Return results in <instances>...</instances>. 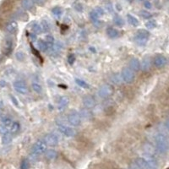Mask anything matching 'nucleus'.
<instances>
[{
	"mask_svg": "<svg viewBox=\"0 0 169 169\" xmlns=\"http://www.w3.org/2000/svg\"><path fill=\"white\" fill-rule=\"evenodd\" d=\"M155 148L157 151L161 154H166L168 151V140L165 134L160 133L155 135Z\"/></svg>",
	"mask_w": 169,
	"mask_h": 169,
	"instance_id": "obj_1",
	"label": "nucleus"
},
{
	"mask_svg": "<svg viewBox=\"0 0 169 169\" xmlns=\"http://www.w3.org/2000/svg\"><path fill=\"white\" fill-rule=\"evenodd\" d=\"M47 144L45 143L43 140H38L31 148V154L38 156L39 155L45 153V151H47Z\"/></svg>",
	"mask_w": 169,
	"mask_h": 169,
	"instance_id": "obj_2",
	"label": "nucleus"
},
{
	"mask_svg": "<svg viewBox=\"0 0 169 169\" xmlns=\"http://www.w3.org/2000/svg\"><path fill=\"white\" fill-rule=\"evenodd\" d=\"M120 75H121L122 81H124V83H126V84H131V83H133L135 81V72L128 67L124 68L122 69Z\"/></svg>",
	"mask_w": 169,
	"mask_h": 169,
	"instance_id": "obj_3",
	"label": "nucleus"
},
{
	"mask_svg": "<svg viewBox=\"0 0 169 169\" xmlns=\"http://www.w3.org/2000/svg\"><path fill=\"white\" fill-rule=\"evenodd\" d=\"M114 93V88L109 84L101 85L98 90V95L101 98H109Z\"/></svg>",
	"mask_w": 169,
	"mask_h": 169,
	"instance_id": "obj_4",
	"label": "nucleus"
},
{
	"mask_svg": "<svg viewBox=\"0 0 169 169\" xmlns=\"http://www.w3.org/2000/svg\"><path fill=\"white\" fill-rule=\"evenodd\" d=\"M57 129L62 135H64L66 137H74L77 135L78 131L75 128L72 127H69L64 124H57Z\"/></svg>",
	"mask_w": 169,
	"mask_h": 169,
	"instance_id": "obj_5",
	"label": "nucleus"
},
{
	"mask_svg": "<svg viewBox=\"0 0 169 169\" xmlns=\"http://www.w3.org/2000/svg\"><path fill=\"white\" fill-rule=\"evenodd\" d=\"M149 37H150V32L148 30L141 29V30H139L135 35V41L140 46H144L147 42Z\"/></svg>",
	"mask_w": 169,
	"mask_h": 169,
	"instance_id": "obj_6",
	"label": "nucleus"
},
{
	"mask_svg": "<svg viewBox=\"0 0 169 169\" xmlns=\"http://www.w3.org/2000/svg\"><path fill=\"white\" fill-rule=\"evenodd\" d=\"M67 120L69 124L72 126L77 127L81 124V117L80 113L76 111L70 112L67 116Z\"/></svg>",
	"mask_w": 169,
	"mask_h": 169,
	"instance_id": "obj_7",
	"label": "nucleus"
},
{
	"mask_svg": "<svg viewBox=\"0 0 169 169\" xmlns=\"http://www.w3.org/2000/svg\"><path fill=\"white\" fill-rule=\"evenodd\" d=\"M13 87L16 92L21 95H26L28 93V87H27L26 83L22 80H17L14 81Z\"/></svg>",
	"mask_w": 169,
	"mask_h": 169,
	"instance_id": "obj_8",
	"label": "nucleus"
},
{
	"mask_svg": "<svg viewBox=\"0 0 169 169\" xmlns=\"http://www.w3.org/2000/svg\"><path fill=\"white\" fill-rule=\"evenodd\" d=\"M43 140L45 143L47 144V145L51 146V147H54V146H57L58 145V137L57 135L53 134V133H49L44 136Z\"/></svg>",
	"mask_w": 169,
	"mask_h": 169,
	"instance_id": "obj_9",
	"label": "nucleus"
},
{
	"mask_svg": "<svg viewBox=\"0 0 169 169\" xmlns=\"http://www.w3.org/2000/svg\"><path fill=\"white\" fill-rule=\"evenodd\" d=\"M83 105L85 108L87 109H92L96 107V101L94 96H92L91 95H86L83 97Z\"/></svg>",
	"mask_w": 169,
	"mask_h": 169,
	"instance_id": "obj_10",
	"label": "nucleus"
},
{
	"mask_svg": "<svg viewBox=\"0 0 169 169\" xmlns=\"http://www.w3.org/2000/svg\"><path fill=\"white\" fill-rule=\"evenodd\" d=\"M167 64V59L165 56L159 55L157 57H155L154 59V65L157 69H162V68L165 67Z\"/></svg>",
	"mask_w": 169,
	"mask_h": 169,
	"instance_id": "obj_11",
	"label": "nucleus"
},
{
	"mask_svg": "<svg viewBox=\"0 0 169 169\" xmlns=\"http://www.w3.org/2000/svg\"><path fill=\"white\" fill-rule=\"evenodd\" d=\"M69 103V98L66 96H63L59 98V100L57 101V108L59 111H63L65 108H67V106Z\"/></svg>",
	"mask_w": 169,
	"mask_h": 169,
	"instance_id": "obj_12",
	"label": "nucleus"
},
{
	"mask_svg": "<svg viewBox=\"0 0 169 169\" xmlns=\"http://www.w3.org/2000/svg\"><path fill=\"white\" fill-rule=\"evenodd\" d=\"M80 115H81V119H84V120H91L93 118V113L91 111V109H87V108H82L80 111Z\"/></svg>",
	"mask_w": 169,
	"mask_h": 169,
	"instance_id": "obj_13",
	"label": "nucleus"
},
{
	"mask_svg": "<svg viewBox=\"0 0 169 169\" xmlns=\"http://www.w3.org/2000/svg\"><path fill=\"white\" fill-rule=\"evenodd\" d=\"M135 164L137 165L139 168L140 169H156V168H153L151 167H150L148 165V163L146 162L145 158H142V157H139L135 160Z\"/></svg>",
	"mask_w": 169,
	"mask_h": 169,
	"instance_id": "obj_14",
	"label": "nucleus"
},
{
	"mask_svg": "<svg viewBox=\"0 0 169 169\" xmlns=\"http://www.w3.org/2000/svg\"><path fill=\"white\" fill-rule=\"evenodd\" d=\"M129 69H131L132 70L134 71V72H138L140 69V62L138 58H136V57H134V58H132L129 61Z\"/></svg>",
	"mask_w": 169,
	"mask_h": 169,
	"instance_id": "obj_15",
	"label": "nucleus"
},
{
	"mask_svg": "<svg viewBox=\"0 0 169 169\" xmlns=\"http://www.w3.org/2000/svg\"><path fill=\"white\" fill-rule=\"evenodd\" d=\"M151 67V61L150 57H145L143 59L142 63H140V69L145 72L150 70Z\"/></svg>",
	"mask_w": 169,
	"mask_h": 169,
	"instance_id": "obj_16",
	"label": "nucleus"
},
{
	"mask_svg": "<svg viewBox=\"0 0 169 169\" xmlns=\"http://www.w3.org/2000/svg\"><path fill=\"white\" fill-rule=\"evenodd\" d=\"M18 29V24L15 20H12L9 23L7 24L6 26V30L9 33H14Z\"/></svg>",
	"mask_w": 169,
	"mask_h": 169,
	"instance_id": "obj_17",
	"label": "nucleus"
},
{
	"mask_svg": "<svg viewBox=\"0 0 169 169\" xmlns=\"http://www.w3.org/2000/svg\"><path fill=\"white\" fill-rule=\"evenodd\" d=\"M45 156L47 160H50V161H53V160H55L57 158V152L55 151V150H53V149H49L45 151Z\"/></svg>",
	"mask_w": 169,
	"mask_h": 169,
	"instance_id": "obj_18",
	"label": "nucleus"
},
{
	"mask_svg": "<svg viewBox=\"0 0 169 169\" xmlns=\"http://www.w3.org/2000/svg\"><path fill=\"white\" fill-rule=\"evenodd\" d=\"M90 19H91V22L93 23L95 26H99L101 25V21L99 20V16L96 14L94 10H92L91 13H90Z\"/></svg>",
	"mask_w": 169,
	"mask_h": 169,
	"instance_id": "obj_19",
	"label": "nucleus"
},
{
	"mask_svg": "<svg viewBox=\"0 0 169 169\" xmlns=\"http://www.w3.org/2000/svg\"><path fill=\"white\" fill-rule=\"evenodd\" d=\"M107 34H108V37H110V38H112V39L119 37V31L117 29L113 28V27H109V28H108L107 29Z\"/></svg>",
	"mask_w": 169,
	"mask_h": 169,
	"instance_id": "obj_20",
	"label": "nucleus"
},
{
	"mask_svg": "<svg viewBox=\"0 0 169 169\" xmlns=\"http://www.w3.org/2000/svg\"><path fill=\"white\" fill-rule=\"evenodd\" d=\"M21 6L24 10H30L34 7L33 0H22L21 1Z\"/></svg>",
	"mask_w": 169,
	"mask_h": 169,
	"instance_id": "obj_21",
	"label": "nucleus"
},
{
	"mask_svg": "<svg viewBox=\"0 0 169 169\" xmlns=\"http://www.w3.org/2000/svg\"><path fill=\"white\" fill-rule=\"evenodd\" d=\"M12 47H13L12 39H10V37H8L5 39V41H4V51H5V53H10L11 50H12Z\"/></svg>",
	"mask_w": 169,
	"mask_h": 169,
	"instance_id": "obj_22",
	"label": "nucleus"
},
{
	"mask_svg": "<svg viewBox=\"0 0 169 169\" xmlns=\"http://www.w3.org/2000/svg\"><path fill=\"white\" fill-rule=\"evenodd\" d=\"M144 150H145V153L147 155H151V156H154V154H155V149L154 148V146H152L151 144H145V146H144Z\"/></svg>",
	"mask_w": 169,
	"mask_h": 169,
	"instance_id": "obj_23",
	"label": "nucleus"
},
{
	"mask_svg": "<svg viewBox=\"0 0 169 169\" xmlns=\"http://www.w3.org/2000/svg\"><path fill=\"white\" fill-rule=\"evenodd\" d=\"M12 134L10 132H8L6 134L3 135V137H2V143L3 145H9L12 142Z\"/></svg>",
	"mask_w": 169,
	"mask_h": 169,
	"instance_id": "obj_24",
	"label": "nucleus"
},
{
	"mask_svg": "<svg viewBox=\"0 0 169 169\" xmlns=\"http://www.w3.org/2000/svg\"><path fill=\"white\" fill-rule=\"evenodd\" d=\"M20 124L18 123V122H15L14 121L13 123H12V124L10 125V132L13 135V134H16V133H18L19 132V130H20Z\"/></svg>",
	"mask_w": 169,
	"mask_h": 169,
	"instance_id": "obj_25",
	"label": "nucleus"
},
{
	"mask_svg": "<svg viewBox=\"0 0 169 169\" xmlns=\"http://www.w3.org/2000/svg\"><path fill=\"white\" fill-rule=\"evenodd\" d=\"M127 19H128V23L130 24L133 26H139V20L137 18H135L134 15H132L130 14H128L127 15Z\"/></svg>",
	"mask_w": 169,
	"mask_h": 169,
	"instance_id": "obj_26",
	"label": "nucleus"
},
{
	"mask_svg": "<svg viewBox=\"0 0 169 169\" xmlns=\"http://www.w3.org/2000/svg\"><path fill=\"white\" fill-rule=\"evenodd\" d=\"M45 42L47 44V48L48 49H51L53 46L54 45V37L52 36V35H47V37H45Z\"/></svg>",
	"mask_w": 169,
	"mask_h": 169,
	"instance_id": "obj_27",
	"label": "nucleus"
},
{
	"mask_svg": "<svg viewBox=\"0 0 169 169\" xmlns=\"http://www.w3.org/2000/svg\"><path fill=\"white\" fill-rule=\"evenodd\" d=\"M31 88L35 92H37V94H41L42 92V86L38 82H33L31 84Z\"/></svg>",
	"mask_w": 169,
	"mask_h": 169,
	"instance_id": "obj_28",
	"label": "nucleus"
},
{
	"mask_svg": "<svg viewBox=\"0 0 169 169\" xmlns=\"http://www.w3.org/2000/svg\"><path fill=\"white\" fill-rule=\"evenodd\" d=\"M30 29L32 30L33 34H40L42 30H41V27L39 24L37 23H33L30 26Z\"/></svg>",
	"mask_w": 169,
	"mask_h": 169,
	"instance_id": "obj_29",
	"label": "nucleus"
},
{
	"mask_svg": "<svg viewBox=\"0 0 169 169\" xmlns=\"http://www.w3.org/2000/svg\"><path fill=\"white\" fill-rule=\"evenodd\" d=\"M111 81H112V83L115 84H121L122 81H122L121 75L118 74H113V75L111 77Z\"/></svg>",
	"mask_w": 169,
	"mask_h": 169,
	"instance_id": "obj_30",
	"label": "nucleus"
},
{
	"mask_svg": "<svg viewBox=\"0 0 169 169\" xmlns=\"http://www.w3.org/2000/svg\"><path fill=\"white\" fill-rule=\"evenodd\" d=\"M41 27L42 31H44V32H48L50 30V25L47 20H43L41 22Z\"/></svg>",
	"mask_w": 169,
	"mask_h": 169,
	"instance_id": "obj_31",
	"label": "nucleus"
},
{
	"mask_svg": "<svg viewBox=\"0 0 169 169\" xmlns=\"http://www.w3.org/2000/svg\"><path fill=\"white\" fill-rule=\"evenodd\" d=\"M75 83L81 88H84V89H89L90 88V85L85 81H84L83 80H81V79H76L75 80Z\"/></svg>",
	"mask_w": 169,
	"mask_h": 169,
	"instance_id": "obj_32",
	"label": "nucleus"
},
{
	"mask_svg": "<svg viewBox=\"0 0 169 169\" xmlns=\"http://www.w3.org/2000/svg\"><path fill=\"white\" fill-rule=\"evenodd\" d=\"M37 45H38V48H39V50L41 51V52H46V51L48 49V48H47V44H46V42H45V41L44 40L39 41H38V43H37Z\"/></svg>",
	"mask_w": 169,
	"mask_h": 169,
	"instance_id": "obj_33",
	"label": "nucleus"
},
{
	"mask_svg": "<svg viewBox=\"0 0 169 169\" xmlns=\"http://www.w3.org/2000/svg\"><path fill=\"white\" fill-rule=\"evenodd\" d=\"M12 123H13L12 119H11L10 118H9V117H4V118H2V124H3V125H5L7 128H9V130H10V125L12 124Z\"/></svg>",
	"mask_w": 169,
	"mask_h": 169,
	"instance_id": "obj_34",
	"label": "nucleus"
},
{
	"mask_svg": "<svg viewBox=\"0 0 169 169\" xmlns=\"http://www.w3.org/2000/svg\"><path fill=\"white\" fill-rule=\"evenodd\" d=\"M145 26L148 30H153L154 28L156 26V22L154 20H149L146 23H145Z\"/></svg>",
	"mask_w": 169,
	"mask_h": 169,
	"instance_id": "obj_35",
	"label": "nucleus"
},
{
	"mask_svg": "<svg viewBox=\"0 0 169 169\" xmlns=\"http://www.w3.org/2000/svg\"><path fill=\"white\" fill-rule=\"evenodd\" d=\"M113 21H114L115 25H117L118 26H124V20L122 19L121 17L118 16V15L114 17V20H113Z\"/></svg>",
	"mask_w": 169,
	"mask_h": 169,
	"instance_id": "obj_36",
	"label": "nucleus"
},
{
	"mask_svg": "<svg viewBox=\"0 0 169 169\" xmlns=\"http://www.w3.org/2000/svg\"><path fill=\"white\" fill-rule=\"evenodd\" d=\"M30 167V163L27 159H24L22 162H20V169H29Z\"/></svg>",
	"mask_w": 169,
	"mask_h": 169,
	"instance_id": "obj_37",
	"label": "nucleus"
},
{
	"mask_svg": "<svg viewBox=\"0 0 169 169\" xmlns=\"http://www.w3.org/2000/svg\"><path fill=\"white\" fill-rule=\"evenodd\" d=\"M52 13L55 16L59 17L62 14V10H61V8H59V7H55V8H53L52 10Z\"/></svg>",
	"mask_w": 169,
	"mask_h": 169,
	"instance_id": "obj_38",
	"label": "nucleus"
},
{
	"mask_svg": "<svg viewBox=\"0 0 169 169\" xmlns=\"http://www.w3.org/2000/svg\"><path fill=\"white\" fill-rule=\"evenodd\" d=\"M15 57L19 61H24L25 58H26V56H25V53H24L22 51H19L17 52L16 54H15Z\"/></svg>",
	"mask_w": 169,
	"mask_h": 169,
	"instance_id": "obj_39",
	"label": "nucleus"
},
{
	"mask_svg": "<svg viewBox=\"0 0 169 169\" xmlns=\"http://www.w3.org/2000/svg\"><path fill=\"white\" fill-rule=\"evenodd\" d=\"M140 15L145 19H151L152 17L151 14L150 13L149 11H146V10H141L140 11Z\"/></svg>",
	"mask_w": 169,
	"mask_h": 169,
	"instance_id": "obj_40",
	"label": "nucleus"
},
{
	"mask_svg": "<svg viewBox=\"0 0 169 169\" xmlns=\"http://www.w3.org/2000/svg\"><path fill=\"white\" fill-rule=\"evenodd\" d=\"M8 132H10L9 128H7L5 125H3V124H0V135H4V134H6Z\"/></svg>",
	"mask_w": 169,
	"mask_h": 169,
	"instance_id": "obj_41",
	"label": "nucleus"
},
{
	"mask_svg": "<svg viewBox=\"0 0 169 169\" xmlns=\"http://www.w3.org/2000/svg\"><path fill=\"white\" fill-rule=\"evenodd\" d=\"M74 62H75V56L72 53L69 54L68 56V63H69V64L72 65V64H74Z\"/></svg>",
	"mask_w": 169,
	"mask_h": 169,
	"instance_id": "obj_42",
	"label": "nucleus"
},
{
	"mask_svg": "<svg viewBox=\"0 0 169 169\" xmlns=\"http://www.w3.org/2000/svg\"><path fill=\"white\" fill-rule=\"evenodd\" d=\"M94 11L96 12V14L99 17L101 16V15H103L105 13L103 9H101V8H100V7H96V8L94 10Z\"/></svg>",
	"mask_w": 169,
	"mask_h": 169,
	"instance_id": "obj_43",
	"label": "nucleus"
},
{
	"mask_svg": "<svg viewBox=\"0 0 169 169\" xmlns=\"http://www.w3.org/2000/svg\"><path fill=\"white\" fill-rule=\"evenodd\" d=\"M10 98H11V101L13 102L14 106H16V107H19V102L17 101V99L14 96H10Z\"/></svg>",
	"mask_w": 169,
	"mask_h": 169,
	"instance_id": "obj_44",
	"label": "nucleus"
},
{
	"mask_svg": "<svg viewBox=\"0 0 169 169\" xmlns=\"http://www.w3.org/2000/svg\"><path fill=\"white\" fill-rule=\"evenodd\" d=\"M46 1L47 0H33L34 3H37L38 5H43L46 3Z\"/></svg>",
	"mask_w": 169,
	"mask_h": 169,
	"instance_id": "obj_45",
	"label": "nucleus"
},
{
	"mask_svg": "<svg viewBox=\"0 0 169 169\" xmlns=\"http://www.w3.org/2000/svg\"><path fill=\"white\" fill-rule=\"evenodd\" d=\"M144 6L146 8V9H151V2H149V1H145V3H144Z\"/></svg>",
	"mask_w": 169,
	"mask_h": 169,
	"instance_id": "obj_46",
	"label": "nucleus"
},
{
	"mask_svg": "<svg viewBox=\"0 0 169 169\" xmlns=\"http://www.w3.org/2000/svg\"><path fill=\"white\" fill-rule=\"evenodd\" d=\"M75 10H78V11H81V10H82V6H81V4H80V3L75 4Z\"/></svg>",
	"mask_w": 169,
	"mask_h": 169,
	"instance_id": "obj_47",
	"label": "nucleus"
},
{
	"mask_svg": "<svg viewBox=\"0 0 169 169\" xmlns=\"http://www.w3.org/2000/svg\"><path fill=\"white\" fill-rule=\"evenodd\" d=\"M131 169H140V168H139L138 167H137V165H136V164H135V165L132 166Z\"/></svg>",
	"mask_w": 169,
	"mask_h": 169,
	"instance_id": "obj_48",
	"label": "nucleus"
},
{
	"mask_svg": "<svg viewBox=\"0 0 169 169\" xmlns=\"http://www.w3.org/2000/svg\"><path fill=\"white\" fill-rule=\"evenodd\" d=\"M0 84H1V86H4V84H5V82L2 81L1 82H0Z\"/></svg>",
	"mask_w": 169,
	"mask_h": 169,
	"instance_id": "obj_49",
	"label": "nucleus"
}]
</instances>
